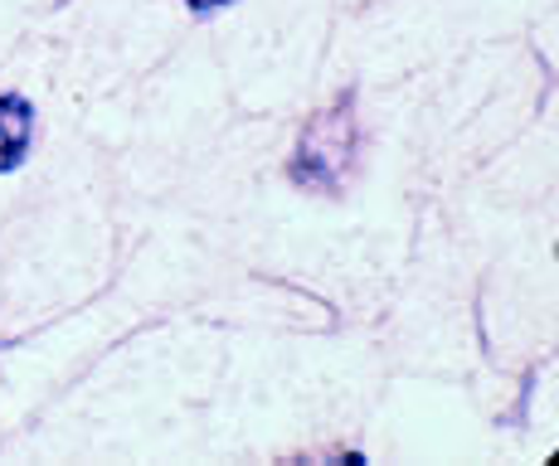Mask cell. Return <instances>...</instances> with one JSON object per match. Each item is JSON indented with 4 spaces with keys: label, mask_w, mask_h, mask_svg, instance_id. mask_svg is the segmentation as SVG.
I'll list each match as a JSON object with an SVG mask.
<instances>
[{
    "label": "cell",
    "mask_w": 559,
    "mask_h": 466,
    "mask_svg": "<svg viewBox=\"0 0 559 466\" xmlns=\"http://www.w3.org/2000/svg\"><path fill=\"white\" fill-rule=\"evenodd\" d=\"M356 166H360V122H356V103L346 93L336 107H321L307 122L293 156V180L302 190L336 194L356 176Z\"/></svg>",
    "instance_id": "1"
},
{
    "label": "cell",
    "mask_w": 559,
    "mask_h": 466,
    "mask_svg": "<svg viewBox=\"0 0 559 466\" xmlns=\"http://www.w3.org/2000/svg\"><path fill=\"white\" fill-rule=\"evenodd\" d=\"M29 136H35V107L29 97L5 93L0 97V176H10L29 156Z\"/></svg>",
    "instance_id": "2"
},
{
    "label": "cell",
    "mask_w": 559,
    "mask_h": 466,
    "mask_svg": "<svg viewBox=\"0 0 559 466\" xmlns=\"http://www.w3.org/2000/svg\"><path fill=\"white\" fill-rule=\"evenodd\" d=\"M190 10H224V5H234V0H186Z\"/></svg>",
    "instance_id": "3"
}]
</instances>
